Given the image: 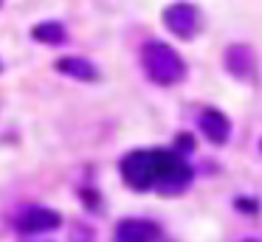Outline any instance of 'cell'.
Instances as JSON below:
<instances>
[{
    "instance_id": "8fae6325",
    "label": "cell",
    "mask_w": 262,
    "mask_h": 242,
    "mask_svg": "<svg viewBox=\"0 0 262 242\" xmlns=\"http://www.w3.org/2000/svg\"><path fill=\"white\" fill-rule=\"evenodd\" d=\"M0 71H3V62H0Z\"/></svg>"
},
{
    "instance_id": "5b68a950",
    "label": "cell",
    "mask_w": 262,
    "mask_h": 242,
    "mask_svg": "<svg viewBox=\"0 0 262 242\" xmlns=\"http://www.w3.org/2000/svg\"><path fill=\"white\" fill-rule=\"evenodd\" d=\"M59 214L51 211V208H26L23 214L17 217V231L20 234H40V231H54L59 225Z\"/></svg>"
},
{
    "instance_id": "7a4b0ae2",
    "label": "cell",
    "mask_w": 262,
    "mask_h": 242,
    "mask_svg": "<svg viewBox=\"0 0 262 242\" xmlns=\"http://www.w3.org/2000/svg\"><path fill=\"white\" fill-rule=\"evenodd\" d=\"M121 178L130 189H158V149H133L121 158Z\"/></svg>"
},
{
    "instance_id": "3957f363",
    "label": "cell",
    "mask_w": 262,
    "mask_h": 242,
    "mask_svg": "<svg viewBox=\"0 0 262 242\" xmlns=\"http://www.w3.org/2000/svg\"><path fill=\"white\" fill-rule=\"evenodd\" d=\"M200 23H203L200 20V11L192 3H172L164 9V26L175 37H183V39L194 37L200 31Z\"/></svg>"
},
{
    "instance_id": "8992f818",
    "label": "cell",
    "mask_w": 262,
    "mask_h": 242,
    "mask_svg": "<svg viewBox=\"0 0 262 242\" xmlns=\"http://www.w3.org/2000/svg\"><path fill=\"white\" fill-rule=\"evenodd\" d=\"M198 127L203 129V135L211 141V144H226V141H228V133H231V124H228V118L223 116L220 110H214V107H209V110L200 113Z\"/></svg>"
},
{
    "instance_id": "9c48e42d",
    "label": "cell",
    "mask_w": 262,
    "mask_h": 242,
    "mask_svg": "<svg viewBox=\"0 0 262 242\" xmlns=\"http://www.w3.org/2000/svg\"><path fill=\"white\" fill-rule=\"evenodd\" d=\"M34 39H40L42 45H59V42H65V26L62 23H54V20H48V23H40V26H34Z\"/></svg>"
},
{
    "instance_id": "ba28073f",
    "label": "cell",
    "mask_w": 262,
    "mask_h": 242,
    "mask_svg": "<svg viewBox=\"0 0 262 242\" xmlns=\"http://www.w3.org/2000/svg\"><path fill=\"white\" fill-rule=\"evenodd\" d=\"M226 68L234 73V76L245 79L251 71H254V54H251V48H245V45H234V48H228Z\"/></svg>"
},
{
    "instance_id": "52a82bcc",
    "label": "cell",
    "mask_w": 262,
    "mask_h": 242,
    "mask_svg": "<svg viewBox=\"0 0 262 242\" xmlns=\"http://www.w3.org/2000/svg\"><path fill=\"white\" fill-rule=\"evenodd\" d=\"M54 68H57L59 73H65V76H71V79H79V82H93V79L99 76L93 62L82 59V56H62V59L54 62Z\"/></svg>"
},
{
    "instance_id": "30bf717a",
    "label": "cell",
    "mask_w": 262,
    "mask_h": 242,
    "mask_svg": "<svg viewBox=\"0 0 262 242\" xmlns=\"http://www.w3.org/2000/svg\"><path fill=\"white\" fill-rule=\"evenodd\" d=\"M243 242H256V239H243Z\"/></svg>"
},
{
    "instance_id": "6da1fadb",
    "label": "cell",
    "mask_w": 262,
    "mask_h": 242,
    "mask_svg": "<svg viewBox=\"0 0 262 242\" xmlns=\"http://www.w3.org/2000/svg\"><path fill=\"white\" fill-rule=\"evenodd\" d=\"M141 62H144L147 76L152 79L155 84H175L186 76V62L181 59V54H178L172 45L158 42V39L144 45Z\"/></svg>"
},
{
    "instance_id": "277c9868",
    "label": "cell",
    "mask_w": 262,
    "mask_h": 242,
    "mask_svg": "<svg viewBox=\"0 0 262 242\" xmlns=\"http://www.w3.org/2000/svg\"><path fill=\"white\" fill-rule=\"evenodd\" d=\"M158 239H161V225L155 219L127 217L113 228V242H158Z\"/></svg>"
}]
</instances>
